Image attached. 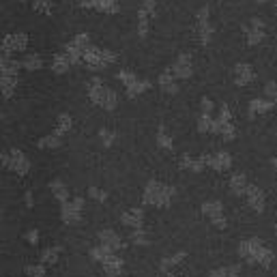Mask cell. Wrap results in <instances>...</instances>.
Wrapping results in <instances>:
<instances>
[{"label":"cell","mask_w":277,"mask_h":277,"mask_svg":"<svg viewBox=\"0 0 277 277\" xmlns=\"http://www.w3.org/2000/svg\"><path fill=\"white\" fill-rule=\"evenodd\" d=\"M50 0H37V4H35V9L37 11H45V13H50V6H48Z\"/></svg>","instance_id":"cell-4"},{"label":"cell","mask_w":277,"mask_h":277,"mask_svg":"<svg viewBox=\"0 0 277 277\" xmlns=\"http://www.w3.org/2000/svg\"><path fill=\"white\" fill-rule=\"evenodd\" d=\"M151 11H153V0H146L140 11V35H146V24H148V17H151Z\"/></svg>","instance_id":"cell-1"},{"label":"cell","mask_w":277,"mask_h":277,"mask_svg":"<svg viewBox=\"0 0 277 277\" xmlns=\"http://www.w3.org/2000/svg\"><path fill=\"white\" fill-rule=\"evenodd\" d=\"M245 32L249 35V43H256L258 39L262 37V26H260V22H258V19H251V22L245 26Z\"/></svg>","instance_id":"cell-2"},{"label":"cell","mask_w":277,"mask_h":277,"mask_svg":"<svg viewBox=\"0 0 277 277\" xmlns=\"http://www.w3.org/2000/svg\"><path fill=\"white\" fill-rule=\"evenodd\" d=\"M234 75H236V82L238 84H245L247 80H251V69L245 67V64H238L236 71H234Z\"/></svg>","instance_id":"cell-3"}]
</instances>
